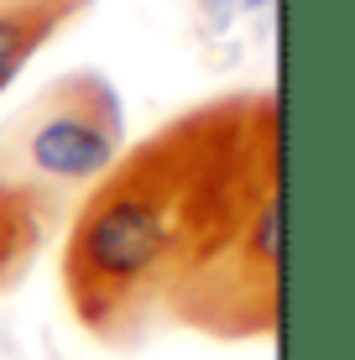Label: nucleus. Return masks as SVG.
Returning a JSON list of instances; mask_svg holds the SVG:
<instances>
[{"mask_svg": "<svg viewBox=\"0 0 355 360\" xmlns=\"http://www.w3.org/2000/svg\"><path fill=\"white\" fill-rule=\"evenodd\" d=\"M84 11H89V0H0V94Z\"/></svg>", "mask_w": 355, "mask_h": 360, "instance_id": "4", "label": "nucleus"}, {"mask_svg": "<svg viewBox=\"0 0 355 360\" xmlns=\"http://www.w3.org/2000/svg\"><path fill=\"white\" fill-rule=\"evenodd\" d=\"M162 314L209 340H266L283 324V188L256 198L209 256L167 292Z\"/></svg>", "mask_w": 355, "mask_h": 360, "instance_id": "3", "label": "nucleus"}, {"mask_svg": "<svg viewBox=\"0 0 355 360\" xmlns=\"http://www.w3.org/2000/svg\"><path fill=\"white\" fill-rule=\"evenodd\" d=\"M120 152H126V105L115 84L94 68H73L0 131V178L58 204V193L68 188L84 183L94 188Z\"/></svg>", "mask_w": 355, "mask_h": 360, "instance_id": "2", "label": "nucleus"}, {"mask_svg": "<svg viewBox=\"0 0 355 360\" xmlns=\"http://www.w3.org/2000/svg\"><path fill=\"white\" fill-rule=\"evenodd\" d=\"M53 214H58L53 198L0 178V288H11V282L32 266V256L42 251V240H47Z\"/></svg>", "mask_w": 355, "mask_h": 360, "instance_id": "5", "label": "nucleus"}, {"mask_svg": "<svg viewBox=\"0 0 355 360\" xmlns=\"http://www.w3.org/2000/svg\"><path fill=\"white\" fill-rule=\"evenodd\" d=\"M272 6L277 0H193L204 32H230L240 16H262V11H272Z\"/></svg>", "mask_w": 355, "mask_h": 360, "instance_id": "6", "label": "nucleus"}, {"mask_svg": "<svg viewBox=\"0 0 355 360\" xmlns=\"http://www.w3.org/2000/svg\"><path fill=\"white\" fill-rule=\"evenodd\" d=\"M283 131L272 94H225L173 115L89 188L63 240V297L105 345H136L167 292L283 188Z\"/></svg>", "mask_w": 355, "mask_h": 360, "instance_id": "1", "label": "nucleus"}]
</instances>
